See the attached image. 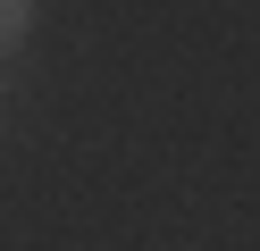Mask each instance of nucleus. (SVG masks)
<instances>
[{"label": "nucleus", "instance_id": "f257e3e1", "mask_svg": "<svg viewBox=\"0 0 260 251\" xmlns=\"http://www.w3.org/2000/svg\"><path fill=\"white\" fill-rule=\"evenodd\" d=\"M25 25H34V0H0V50H17Z\"/></svg>", "mask_w": 260, "mask_h": 251}]
</instances>
